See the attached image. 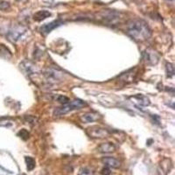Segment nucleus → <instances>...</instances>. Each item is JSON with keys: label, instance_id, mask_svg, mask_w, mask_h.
Returning <instances> with one entry per match:
<instances>
[{"label": "nucleus", "instance_id": "nucleus-1", "mask_svg": "<svg viewBox=\"0 0 175 175\" xmlns=\"http://www.w3.org/2000/svg\"><path fill=\"white\" fill-rule=\"evenodd\" d=\"M126 31L128 35L138 42L146 41L152 36V30L148 24L139 18H134L129 21Z\"/></svg>", "mask_w": 175, "mask_h": 175}, {"label": "nucleus", "instance_id": "nucleus-2", "mask_svg": "<svg viewBox=\"0 0 175 175\" xmlns=\"http://www.w3.org/2000/svg\"><path fill=\"white\" fill-rule=\"evenodd\" d=\"M86 103L80 100V99H74L73 101H69L67 103L62 104L61 106L56 108L53 111V116L55 117H60L63 116L70 111H73L74 110H80L81 108L84 107Z\"/></svg>", "mask_w": 175, "mask_h": 175}, {"label": "nucleus", "instance_id": "nucleus-3", "mask_svg": "<svg viewBox=\"0 0 175 175\" xmlns=\"http://www.w3.org/2000/svg\"><path fill=\"white\" fill-rule=\"evenodd\" d=\"M44 76L48 83L56 84L63 81L64 73L55 67H48L45 70Z\"/></svg>", "mask_w": 175, "mask_h": 175}, {"label": "nucleus", "instance_id": "nucleus-4", "mask_svg": "<svg viewBox=\"0 0 175 175\" xmlns=\"http://www.w3.org/2000/svg\"><path fill=\"white\" fill-rule=\"evenodd\" d=\"M143 60L149 66H155L160 60V54L153 48H147L143 53Z\"/></svg>", "mask_w": 175, "mask_h": 175}, {"label": "nucleus", "instance_id": "nucleus-5", "mask_svg": "<svg viewBox=\"0 0 175 175\" xmlns=\"http://www.w3.org/2000/svg\"><path fill=\"white\" fill-rule=\"evenodd\" d=\"M27 32V27L21 25H17L13 26L9 32H7V38L9 40L12 42H16L18 40L25 32Z\"/></svg>", "mask_w": 175, "mask_h": 175}, {"label": "nucleus", "instance_id": "nucleus-6", "mask_svg": "<svg viewBox=\"0 0 175 175\" xmlns=\"http://www.w3.org/2000/svg\"><path fill=\"white\" fill-rule=\"evenodd\" d=\"M87 134L93 138H107L110 132L109 131V130L103 128L101 126H91L89 128L87 129Z\"/></svg>", "mask_w": 175, "mask_h": 175}, {"label": "nucleus", "instance_id": "nucleus-7", "mask_svg": "<svg viewBox=\"0 0 175 175\" xmlns=\"http://www.w3.org/2000/svg\"><path fill=\"white\" fill-rule=\"evenodd\" d=\"M173 168V162L169 158L162 159L158 166V174L159 175H167Z\"/></svg>", "mask_w": 175, "mask_h": 175}, {"label": "nucleus", "instance_id": "nucleus-8", "mask_svg": "<svg viewBox=\"0 0 175 175\" xmlns=\"http://www.w3.org/2000/svg\"><path fill=\"white\" fill-rule=\"evenodd\" d=\"M102 18L105 23L108 24H116L120 18V13L114 11H105L102 13Z\"/></svg>", "mask_w": 175, "mask_h": 175}, {"label": "nucleus", "instance_id": "nucleus-9", "mask_svg": "<svg viewBox=\"0 0 175 175\" xmlns=\"http://www.w3.org/2000/svg\"><path fill=\"white\" fill-rule=\"evenodd\" d=\"M20 69L23 71L24 74L26 75H32L34 74L37 72V67L35 64H33L32 61L28 60H25L20 63Z\"/></svg>", "mask_w": 175, "mask_h": 175}, {"label": "nucleus", "instance_id": "nucleus-10", "mask_svg": "<svg viewBox=\"0 0 175 175\" xmlns=\"http://www.w3.org/2000/svg\"><path fill=\"white\" fill-rule=\"evenodd\" d=\"M63 21L61 19H56V20H53L50 23H47V24H45L43 25L41 27H40V32L44 35L46 34H48L49 32H51L53 30H54L55 28L60 26L61 25H63Z\"/></svg>", "mask_w": 175, "mask_h": 175}, {"label": "nucleus", "instance_id": "nucleus-11", "mask_svg": "<svg viewBox=\"0 0 175 175\" xmlns=\"http://www.w3.org/2000/svg\"><path fill=\"white\" fill-rule=\"evenodd\" d=\"M129 99H130L132 103H134L138 107H139V106H149L150 103H151L150 99H149L146 96L141 95V94L130 96Z\"/></svg>", "mask_w": 175, "mask_h": 175}, {"label": "nucleus", "instance_id": "nucleus-12", "mask_svg": "<svg viewBox=\"0 0 175 175\" xmlns=\"http://www.w3.org/2000/svg\"><path fill=\"white\" fill-rule=\"evenodd\" d=\"M100 118V115L96 112H87V113H84L82 114L81 117H80V119L82 123H85V124H89V123H93V122H96L97 121L98 119Z\"/></svg>", "mask_w": 175, "mask_h": 175}, {"label": "nucleus", "instance_id": "nucleus-13", "mask_svg": "<svg viewBox=\"0 0 175 175\" xmlns=\"http://www.w3.org/2000/svg\"><path fill=\"white\" fill-rule=\"evenodd\" d=\"M96 151L100 153H111L116 151V146L112 143H102L97 146Z\"/></svg>", "mask_w": 175, "mask_h": 175}, {"label": "nucleus", "instance_id": "nucleus-14", "mask_svg": "<svg viewBox=\"0 0 175 175\" xmlns=\"http://www.w3.org/2000/svg\"><path fill=\"white\" fill-rule=\"evenodd\" d=\"M102 162L109 168H118L121 166L120 161L112 157H103L102 159Z\"/></svg>", "mask_w": 175, "mask_h": 175}, {"label": "nucleus", "instance_id": "nucleus-15", "mask_svg": "<svg viewBox=\"0 0 175 175\" xmlns=\"http://www.w3.org/2000/svg\"><path fill=\"white\" fill-rule=\"evenodd\" d=\"M52 13L49 11H46V10H41V11H39L37 12L34 13L33 15V19L37 22H40L49 17H51Z\"/></svg>", "mask_w": 175, "mask_h": 175}, {"label": "nucleus", "instance_id": "nucleus-16", "mask_svg": "<svg viewBox=\"0 0 175 175\" xmlns=\"http://www.w3.org/2000/svg\"><path fill=\"white\" fill-rule=\"evenodd\" d=\"M136 74H134V71L133 70H131V71H128L126 73H124L123 74H121L119 76V79L124 81V82H132L135 78H134V75Z\"/></svg>", "mask_w": 175, "mask_h": 175}, {"label": "nucleus", "instance_id": "nucleus-17", "mask_svg": "<svg viewBox=\"0 0 175 175\" xmlns=\"http://www.w3.org/2000/svg\"><path fill=\"white\" fill-rule=\"evenodd\" d=\"M25 164H26V167H27V170L28 171H32L34 169L35 167V160L32 157H25Z\"/></svg>", "mask_w": 175, "mask_h": 175}, {"label": "nucleus", "instance_id": "nucleus-18", "mask_svg": "<svg viewBox=\"0 0 175 175\" xmlns=\"http://www.w3.org/2000/svg\"><path fill=\"white\" fill-rule=\"evenodd\" d=\"M166 70L168 77H173L174 75V67L172 63H167L166 65Z\"/></svg>", "mask_w": 175, "mask_h": 175}, {"label": "nucleus", "instance_id": "nucleus-19", "mask_svg": "<svg viewBox=\"0 0 175 175\" xmlns=\"http://www.w3.org/2000/svg\"><path fill=\"white\" fill-rule=\"evenodd\" d=\"M11 8V4H10V3L9 2H7V1H4V0H2V1H0V11H7V10H9Z\"/></svg>", "mask_w": 175, "mask_h": 175}, {"label": "nucleus", "instance_id": "nucleus-20", "mask_svg": "<svg viewBox=\"0 0 175 175\" xmlns=\"http://www.w3.org/2000/svg\"><path fill=\"white\" fill-rule=\"evenodd\" d=\"M18 135L21 138H23L24 140H26V139H28V138H29V132H28L25 129H22L20 131H18Z\"/></svg>", "mask_w": 175, "mask_h": 175}, {"label": "nucleus", "instance_id": "nucleus-21", "mask_svg": "<svg viewBox=\"0 0 175 175\" xmlns=\"http://www.w3.org/2000/svg\"><path fill=\"white\" fill-rule=\"evenodd\" d=\"M56 99H57V101H58L59 103H62V104L67 103L69 102V98H68V97H67V96H61V95L58 96L56 97Z\"/></svg>", "mask_w": 175, "mask_h": 175}, {"label": "nucleus", "instance_id": "nucleus-22", "mask_svg": "<svg viewBox=\"0 0 175 175\" xmlns=\"http://www.w3.org/2000/svg\"><path fill=\"white\" fill-rule=\"evenodd\" d=\"M78 175H93V173L90 169L85 167V168H82V169L80 170Z\"/></svg>", "mask_w": 175, "mask_h": 175}, {"label": "nucleus", "instance_id": "nucleus-23", "mask_svg": "<svg viewBox=\"0 0 175 175\" xmlns=\"http://www.w3.org/2000/svg\"><path fill=\"white\" fill-rule=\"evenodd\" d=\"M12 125V122L9 121V120H4V121H0V126H4V127H10Z\"/></svg>", "mask_w": 175, "mask_h": 175}, {"label": "nucleus", "instance_id": "nucleus-24", "mask_svg": "<svg viewBox=\"0 0 175 175\" xmlns=\"http://www.w3.org/2000/svg\"><path fill=\"white\" fill-rule=\"evenodd\" d=\"M102 174L103 175H110V168L106 167L105 168H103V169L102 170Z\"/></svg>", "mask_w": 175, "mask_h": 175}, {"label": "nucleus", "instance_id": "nucleus-25", "mask_svg": "<svg viewBox=\"0 0 175 175\" xmlns=\"http://www.w3.org/2000/svg\"><path fill=\"white\" fill-rule=\"evenodd\" d=\"M152 117H153V120L156 122L155 124H160V117H159L157 115H153V116H152Z\"/></svg>", "mask_w": 175, "mask_h": 175}, {"label": "nucleus", "instance_id": "nucleus-26", "mask_svg": "<svg viewBox=\"0 0 175 175\" xmlns=\"http://www.w3.org/2000/svg\"><path fill=\"white\" fill-rule=\"evenodd\" d=\"M17 1H23V0H17Z\"/></svg>", "mask_w": 175, "mask_h": 175}, {"label": "nucleus", "instance_id": "nucleus-27", "mask_svg": "<svg viewBox=\"0 0 175 175\" xmlns=\"http://www.w3.org/2000/svg\"><path fill=\"white\" fill-rule=\"evenodd\" d=\"M171 1H173V0H171Z\"/></svg>", "mask_w": 175, "mask_h": 175}]
</instances>
